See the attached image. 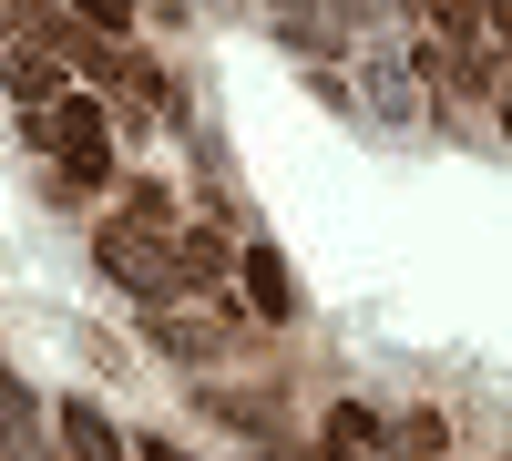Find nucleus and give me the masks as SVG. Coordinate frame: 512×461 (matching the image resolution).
<instances>
[{"mask_svg": "<svg viewBox=\"0 0 512 461\" xmlns=\"http://www.w3.org/2000/svg\"><path fill=\"white\" fill-rule=\"evenodd\" d=\"M226 277H236V246H226L216 226L175 246V287H205V298H226Z\"/></svg>", "mask_w": 512, "mask_h": 461, "instance_id": "obj_4", "label": "nucleus"}, {"mask_svg": "<svg viewBox=\"0 0 512 461\" xmlns=\"http://www.w3.org/2000/svg\"><path fill=\"white\" fill-rule=\"evenodd\" d=\"M134 461H185V451H175V441H144V451H134Z\"/></svg>", "mask_w": 512, "mask_h": 461, "instance_id": "obj_13", "label": "nucleus"}, {"mask_svg": "<svg viewBox=\"0 0 512 461\" xmlns=\"http://www.w3.org/2000/svg\"><path fill=\"white\" fill-rule=\"evenodd\" d=\"M21 134H31V144H62V175H52V205H82V195H103V185H113V144H103V103H82V93H62L52 113H31Z\"/></svg>", "mask_w": 512, "mask_h": 461, "instance_id": "obj_1", "label": "nucleus"}, {"mask_svg": "<svg viewBox=\"0 0 512 461\" xmlns=\"http://www.w3.org/2000/svg\"><path fill=\"white\" fill-rule=\"evenodd\" d=\"M236 267H246V308L267 318V328H287V318H297V277H287V257H277V246H246Z\"/></svg>", "mask_w": 512, "mask_h": 461, "instance_id": "obj_3", "label": "nucleus"}, {"mask_svg": "<svg viewBox=\"0 0 512 461\" xmlns=\"http://www.w3.org/2000/svg\"><path fill=\"white\" fill-rule=\"evenodd\" d=\"M379 451H390V431H379V410L338 400V410H328V461H379Z\"/></svg>", "mask_w": 512, "mask_h": 461, "instance_id": "obj_5", "label": "nucleus"}, {"mask_svg": "<svg viewBox=\"0 0 512 461\" xmlns=\"http://www.w3.org/2000/svg\"><path fill=\"white\" fill-rule=\"evenodd\" d=\"M93 267L123 287V298H175V246L144 236V226H123V216L93 226Z\"/></svg>", "mask_w": 512, "mask_h": 461, "instance_id": "obj_2", "label": "nucleus"}, {"mask_svg": "<svg viewBox=\"0 0 512 461\" xmlns=\"http://www.w3.org/2000/svg\"><path fill=\"white\" fill-rule=\"evenodd\" d=\"M154 349H164V359H185V369H205V359L226 349V328H185V318H164V328H154Z\"/></svg>", "mask_w": 512, "mask_h": 461, "instance_id": "obj_9", "label": "nucleus"}, {"mask_svg": "<svg viewBox=\"0 0 512 461\" xmlns=\"http://www.w3.org/2000/svg\"><path fill=\"white\" fill-rule=\"evenodd\" d=\"M369 103H379V113H390V123H410V82H400L390 62H379V72H369Z\"/></svg>", "mask_w": 512, "mask_h": 461, "instance_id": "obj_12", "label": "nucleus"}, {"mask_svg": "<svg viewBox=\"0 0 512 461\" xmlns=\"http://www.w3.org/2000/svg\"><path fill=\"white\" fill-rule=\"evenodd\" d=\"M277 41H287V52H338V11H287Z\"/></svg>", "mask_w": 512, "mask_h": 461, "instance_id": "obj_10", "label": "nucleus"}, {"mask_svg": "<svg viewBox=\"0 0 512 461\" xmlns=\"http://www.w3.org/2000/svg\"><path fill=\"white\" fill-rule=\"evenodd\" d=\"M390 451H400V461H441V451H451V421H441V410H410V421L390 431Z\"/></svg>", "mask_w": 512, "mask_h": 461, "instance_id": "obj_8", "label": "nucleus"}, {"mask_svg": "<svg viewBox=\"0 0 512 461\" xmlns=\"http://www.w3.org/2000/svg\"><path fill=\"white\" fill-rule=\"evenodd\" d=\"M31 441H41V410H31V390L11 380V369H0V461L31 451Z\"/></svg>", "mask_w": 512, "mask_h": 461, "instance_id": "obj_7", "label": "nucleus"}, {"mask_svg": "<svg viewBox=\"0 0 512 461\" xmlns=\"http://www.w3.org/2000/svg\"><path fill=\"white\" fill-rule=\"evenodd\" d=\"M0 82H11L21 103H62V72L52 62H0Z\"/></svg>", "mask_w": 512, "mask_h": 461, "instance_id": "obj_11", "label": "nucleus"}, {"mask_svg": "<svg viewBox=\"0 0 512 461\" xmlns=\"http://www.w3.org/2000/svg\"><path fill=\"white\" fill-rule=\"evenodd\" d=\"M62 451H72V461H123V431L103 421L93 400H62Z\"/></svg>", "mask_w": 512, "mask_h": 461, "instance_id": "obj_6", "label": "nucleus"}]
</instances>
